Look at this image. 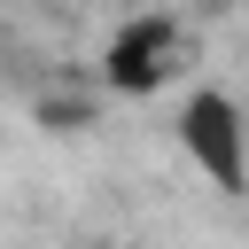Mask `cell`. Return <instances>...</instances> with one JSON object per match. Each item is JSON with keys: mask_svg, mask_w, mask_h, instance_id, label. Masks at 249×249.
Returning a JSON list of instances; mask_svg holds the SVG:
<instances>
[{"mask_svg": "<svg viewBox=\"0 0 249 249\" xmlns=\"http://www.w3.org/2000/svg\"><path fill=\"white\" fill-rule=\"evenodd\" d=\"M179 148L218 195H249V109L226 86H195L179 101Z\"/></svg>", "mask_w": 249, "mask_h": 249, "instance_id": "obj_1", "label": "cell"}, {"mask_svg": "<svg viewBox=\"0 0 249 249\" xmlns=\"http://www.w3.org/2000/svg\"><path fill=\"white\" fill-rule=\"evenodd\" d=\"M179 62H187V39L171 16H124L101 47V86L109 93H156V86H171Z\"/></svg>", "mask_w": 249, "mask_h": 249, "instance_id": "obj_2", "label": "cell"}]
</instances>
